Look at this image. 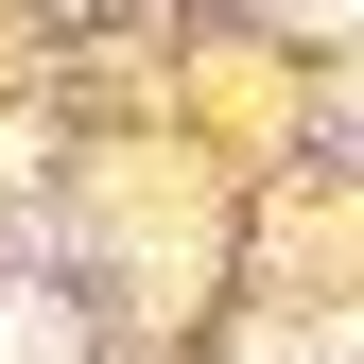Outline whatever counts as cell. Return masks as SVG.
I'll list each match as a JSON object with an SVG mask.
<instances>
[{"mask_svg": "<svg viewBox=\"0 0 364 364\" xmlns=\"http://www.w3.org/2000/svg\"><path fill=\"white\" fill-rule=\"evenodd\" d=\"M278 18H364V0H278Z\"/></svg>", "mask_w": 364, "mask_h": 364, "instance_id": "1", "label": "cell"}]
</instances>
